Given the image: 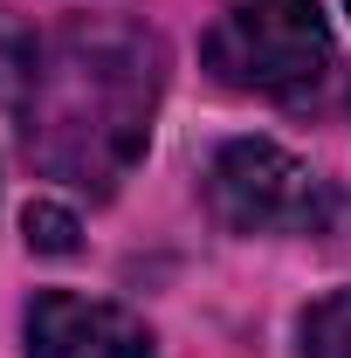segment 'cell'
<instances>
[{
  "instance_id": "5",
  "label": "cell",
  "mask_w": 351,
  "mask_h": 358,
  "mask_svg": "<svg viewBox=\"0 0 351 358\" xmlns=\"http://www.w3.org/2000/svg\"><path fill=\"white\" fill-rule=\"evenodd\" d=\"M35 62H42V42L0 7V103H21L28 83H35Z\"/></svg>"
},
{
  "instance_id": "7",
  "label": "cell",
  "mask_w": 351,
  "mask_h": 358,
  "mask_svg": "<svg viewBox=\"0 0 351 358\" xmlns=\"http://www.w3.org/2000/svg\"><path fill=\"white\" fill-rule=\"evenodd\" d=\"M21 227H28V248H42V255H69L76 248V214L69 207H28L21 214Z\"/></svg>"
},
{
  "instance_id": "6",
  "label": "cell",
  "mask_w": 351,
  "mask_h": 358,
  "mask_svg": "<svg viewBox=\"0 0 351 358\" xmlns=\"http://www.w3.org/2000/svg\"><path fill=\"white\" fill-rule=\"evenodd\" d=\"M303 358H351V289L324 296L303 317Z\"/></svg>"
},
{
  "instance_id": "3",
  "label": "cell",
  "mask_w": 351,
  "mask_h": 358,
  "mask_svg": "<svg viewBox=\"0 0 351 358\" xmlns=\"http://www.w3.org/2000/svg\"><path fill=\"white\" fill-rule=\"evenodd\" d=\"M207 200L234 234H310L331 214L324 179L268 138H234L207 166Z\"/></svg>"
},
{
  "instance_id": "2",
  "label": "cell",
  "mask_w": 351,
  "mask_h": 358,
  "mask_svg": "<svg viewBox=\"0 0 351 358\" xmlns=\"http://www.w3.org/2000/svg\"><path fill=\"white\" fill-rule=\"evenodd\" d=\"M207 69L227 90L296 103L331 69V28L317 0H227L207 28Z\"/></svg>"
},
{
  "instance_id": "8",
  "label": "cell",
  "mask_w": 351,
  "mask_h": 358,
  "mask_svg": "<svg viewBox=\"0 0 351 358\" xmlns=\"http://www.w3.org/2000/svg\"><path fill=\"white\" fill-rule=\"evenodd\" d=\"M345 7H351V0H345Z\"/></svg>"
},
{
  "instance_id": "1",
  "label": "cell",
  "mask_w": 351,
  "mask_h": 358,
  "mask_svg": "<svg viewBox=\"0 0 351 358\" xmlns=\"http://www.w3.org/2000/svg\"><path fill=\"white\" fill-rule=\"evenodd\" d=\"M159 110V42L124 21H69L35 62L21 138L48 179L110 193L131 173Z\"/></svg>"
},
{
  "instance_id": "4",
  "label": "cell",
  "mask_w": 351,
  "mask_h": 358,
  "mask_svg": "<svg viewBox=\"0 0 351 358\" xmlns=\"http://www.w3.org/2000/svg\"><path fill=\"white\" fill-rule=\"evenodd\" d=\"M28 358H152V338L117 303L42 289L28 303Z\"/></svg>"
}]
</instances>
